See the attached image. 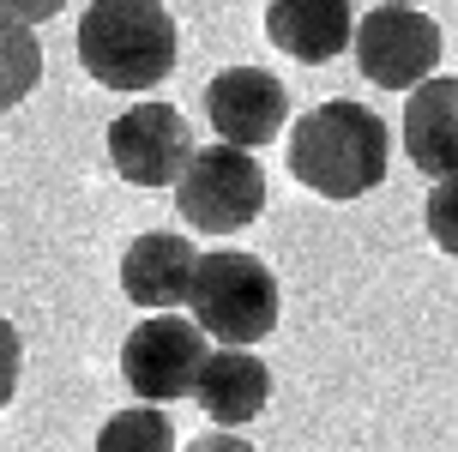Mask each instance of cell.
Segmentation results:
<instances>
[{
	"label": "cell",
	"mask_w": 458,
	"mask_h": 452,
	"mask_svg": "<svg viewBox=\"0 0 458 452\" xmlns=\"http://www.w3.org/2000/svg\"><path fill=\"white\" fill-rule=\"evenodd\" d=\"M277 302L284 295H277V277L266 260H253L242 248L199 253L187 308L211 344H259L277 326Z\"/></svg>",
	"instance_id": "obj_3"
},
{
	"label": "cell",
	"mask_w": 458,
	"mask_h": 452,
	"mask_svg": "<svg viewBox=\"0 0 458 452\" xmlns=\"http://www.w3.org/2000/svg\"><path fill=\"white\" fill-rule=\"evenodd\" d=\"M386 163H392L386 121L362 103H350V97H332L320 109H308L290 133V175L332 205L374 193L386 181Z\"/></svg>",
	"instance_id": "obj_1"
},
{
	"label": "cell",
	"mask_w": 458,
	"mask_h": 452,
	"mask_svg": "<svg viewBox=\"0 0 458 452\" xmlns=\"http://www.w3.org/2000/svg\"><path fill=\"white\" fill-rule=\"evenodd\" d=\"M404 158L428 181L458 175V79H422L404 97Z\"/></svg>",
	"instance_id": "obj_12"
},
{
	"label": "cell",
	"mask_w": 458,
	"mask_h": 452,
	"mask_svg": "<svg viewBox=\"0 0 458 452\" xmlns=\"http://www.w3.org/2000/svg\"><path fill=\"white\" fill-rule=\"evenodd\" d=\"M97 452H175V422L163 416V405L114 410L97 429Z\"/></svg>",
	"instance_id": "obj_14"
},
{
	"label": "cell",
	"mask_w": 458,
	"mask_h": 452,
	"mask_svg": "<svg viewBox=\"0 0 458 452\" xmlns=\"http://www.w3.org/2000/svg\"><path fill=\"white\" fill-rule=\"evenodd\" d=\"M266 37H272L277 55L308 61V67H326L356 37V6L350 0H272Z\"/></svg>",
	"instance_id": "obj_11"
},
{
	"label": "cell",
	"mask_w": 458,
	"mask_h": 452,
	"mask_svg": "<svg viewBox=\"0 0 458 452\" xmlns=\"http://www.w3.org/2000/svg\"><path fill=\"white\" fill-rule=\"evenodd\" d=\"M103 145H109V163L127 187H175V175L193 158V127L169 103H139L109 121Z\"/></svg>",
	"instance_id": "obj_7"
},
{
	"label": "cell",
	"mask_w": 458,
	"mask_h": 452,
	"mask_svg": "<svg viewBox=\"0 0 458 452\" xmlns=\"http://www.w3.org/2000/svg\"><path fill=\"white\" fill-rule=\"evenodd\" d=\"M193 271H199V253H193L187 235H175V229H145L121 253V290L145 314L151 308H187Z\"/></svg>",
	"instance_id": "obj_9"
},
{
	"label": "cell",
	"mask_w": 458,
	"mask_h": 452,
	"mask_svg": "<svg viewBox=\"0 0 458 452\" xmlns=\"http://www.w3.org/2000/svg\"><path fill=\"white\" fill-rule=\"evenodd\" d=\"M0 6H6L13 19H24V24H43V19H55L67 0H0Z\"/></svg>",
	"instance_id": "obj_17"
},
{
	"label": "cell",
	"mask_w": 458,
	"mask_h": 452,
	"mask_svg": "<svg viewBox=\"0 0 458 452\" xmlns=\"http://www.w3.org/2000/svg\"><path fill=\"white\" fill-rule=\"evenodd\" d=\"M187 452H253L248 447V440H242V434H199V440H193V447H187Z\"/></svg>",
	"instance_id": "obj_18"
},
{
	"label": "cell",
	"mask_w": 458,
	"mask_h": 452,
	"mask_svg": "<svg viewBox=\"0 0 458 452\" xmlns=\"http://www.w3.org/2000/svg\"><path fill=\"white\" fill-rule=\"evenodd\" d=\"M422 224H428V235H435V248L458 260V175L435 181V193L422 200Z\"/></svg>",
	"instance_id": "obj_15"
},
{
	"label": "cell",
	"mask_w": 458,
	"mask_h": 452,
	"mask_svg": "<svg viewBox=\"0 0 458 452\" xmlns=\"http://www.w3.org/2000/svg\"><path fill=\"white\" fill-rule=\"evenodd\" d=\"M356 67L380 90H411L440 67V24L404 0H380L368 19H356Z\"/></svg>",
	"instance_id": "obj_6"
},
{
	"label": "cell",
	"mask_w": 458,
	"mask_h": 452,
	"mask_svg": "<svg viewBox=\"0 0 458 452\" xmlns=\"http://www.w3.org/2000/svg\"><path fill=\"white\" fill-rule=\"evenodd\" d=\"M19 332H13V320L0 314V410H6V398L19 392Z\"/></svg>",
	"instance_id": "obj_16"
},
{
	"label": "cell",
	"mask_w": 458,
	"mask_h": 452,
	"mask_svg": "<svg viewBox=\"0 0 458 452\" xmlns=\"http://www.w3.org/2000/svg\"><path fill=\"white\" fill-rule=\"evenodd\" d=\"M43 79V43L24 19L0 6V109H19Z\"/></svg>",
	"instance_id": "obj_13"
},
{
	"label": "cell",
	"mask_w": 458,
	"mask_h": 452,
	"mask_svg": "<svg viewBox=\"0 0 458 452\" xmlns=\"http://www.w3.org/2000/svg\"><path fill=\"white\" fill-rule=\"evenodd\" d=\"M199 362H206L199 320L175 314V308H151L121 344V380L145 405H169V398H193Z\"/></svg>",
	"instance_id": "obj_5"
},
{
	"label": "cell",
	"mask_w": 458,
	"mask_h": 452,
	"mask_svg": "<svg viewBox=\"0 0 458 452\" xmlns=\"http://www.w3.org/2000/svg\"><path fill=\"white\" fill-rule=\"evenodd\" d=\"M175 211L199 235H235L266 211V169L242 145H193L187 169L175 175Z\"/></svg>",
	"instance_id": "obj_4"
},
{
	"label": "cell",
	"mask_w": 458,
	"mask_h": 452,
	"mask_svg": "<svg viewBox=\"0 0 458 452\" xmlns=\"http://www.w3.org/2000/svg\"><path fill=\"white\" fill-rule=\"evenodd\" d=\"M175 19L163 0H97L79 19V61L103 90H151L175 72Z\"/></svg>",
	"instance_id": "obj_2"
},
{
	"label": "cell",
	"mask_w": 458,
	"mask_h": 452,
	"mask_svg": "<svg viewBox=\"0 0 458 452\" xmlns=\"http://www.w3.org/2000/svg\"><path fill=\"white\" fill-rule=\"evenodd\" d=\"M404 6H422V0H404Z\"/></svg>",
	"instance_id": "obj_19"
},
{
	"label": "cell",
	"mask_w": 458,
	"mask_h": 452,
	"mask_svg": "<svg viewBox=\"0 0 458 452\" xmlns=\"http://www.w3.org/2000/svg\"><path fill=\"white\" fill-rule=\"evenodd\" d=\"M193 398L217 429H248L253 416L272 398V368L253 356V344H224V350H206L199 362V380H193Z\"/></svg>",
	"instance_id": "obj_10"
},
{
	"label": "cell",
	"mask_w": 458,
	"mask_h": 452,
	"mask_svg": "<svg viewBox=\"0 0 458 452\" xmlns=\"http://www.w3.org/2000/svg\"><path fill=\"white\" fill-rule=\"evenodd\" d=\"M206 115H211V127H217V139L242 145V151H259V145H272L284 133L290 90L266 67H224L206 85Z\"/></svg>",
	"instance_id": "obj_8"
}]
</instances>
